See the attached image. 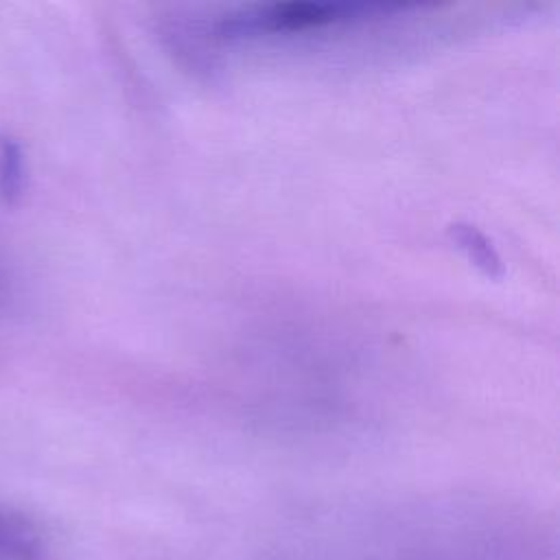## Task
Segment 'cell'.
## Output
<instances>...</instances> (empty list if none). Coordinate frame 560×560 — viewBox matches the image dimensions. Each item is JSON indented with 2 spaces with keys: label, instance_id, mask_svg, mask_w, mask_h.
<instances>
[{
  "label": "cell",
  "instance_id": "3957f363",
  "mask_svg": "<svg viewBox=\"0 0 560 560\" xmlns=\"http://www.w3.org/2000/svg\"><path fill=\"white\" fill-rule=\"evenodd\" d=\"M24 153L22 147L11 140L2 138L0 140V197L7 203H13L24 188Z\"/></svg>",
  "mask_w": 560,
  "mask_h": 560
},
{
  "label": "cell",
  "instance_id": "7a4b0ae2",
  "mask_svg": "<svg viewBox=\"0 0 560 560\" xmlns=\"http://www.w3.org/2000/svg\"><path fill=\"white\" fill-rule=\"evenodd\" d=\"M448 236L483 273L492 278H499L503 273L501 256L481 230L470 223H453L448 225Z\"/></svg>",
  "mask_w": 560,
  "mask_h": 560
},
{
  "label": "cell",
  "instance_id": "6da1fadb",
  "mask_svg": "<svg viewBox=\"0 0 560 560\" xmlns=\"http://www.w3.org/2000/svg\"><path fill=\"white\" fill-rule=\"evenodd\" d=\"M407 4L383 2H339V0H308V2H273L254 4L230 11L217 18L210 26L217 42H252L265 37H293L311 31H326L339 26H361L392 20L409 11Z\"/></svg>",
  "mask_w": 560,
  "mask_h": 560
}]
</instances>
